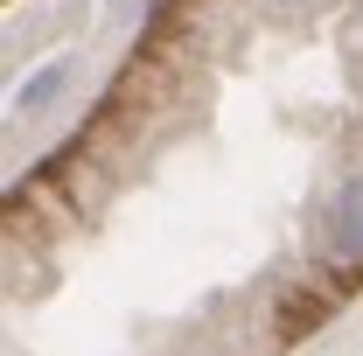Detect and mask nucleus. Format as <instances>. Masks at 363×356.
Listing matches in <instances>:
<instances>
[{
	"label": "nucleus",
	"mask_w": 363,
	"mask_h": 356,
	"mask_svg": "<svg viewBox=\"0 0 363 356\" xmlns=\"http://www.w3.org/2000/svg\"><path fill=\"white\" fill-rule=\"evenodd\" d=\"M315 252L328 259V266L363 272V168H350V175L321 196V210H315Z\"/></svg>",
	"instance_id": "nucleus-1"
},
{
	"label": "nucleus",
	"mask_w": 363,
	"mask_h": 356,
	"mask_svg": "<svg viewBox=\"0 0 363 356\" xmlns=\"http://www.w3.org/2000/svg\"><path fill=\"white\" fill-rule=\"evenodd\" d=\"M77 70H84V56L70 49V56H49L43 70H28L21 84H14V98H7V126L14 133H28V126H43L49 112L70 98V84H77Z\"/></svg>",
	"instance_id": "nucleus-2"
},
{
	"label": "nucleus",
	"mask_w": 363,
	"mask_h": 356,
	"mask_svg": "<svg viewBox=\"0 0 363 356\" xmlns=\"http://www.w3.org/2000/svg\"><path fill=\"white\" fill-rule=\"evenodd\" d=\"M259 7H272V14H315L321 0H259Z\"/></svg>",
	"instance_id": "nucleus-3"
},
{
	"label": "nucleus",
	"mask_w": 363,
	"mask_h": 356,
	"mask_svg": "<svg viewBox=\"0 0 363 356\" xmlns=\"http://www.w3.org/2000/svg\"><path fill=\"white\" fill-rule=\"evenodd\" d=\"M357 28H363V0H357Z\"/></svg>",
	"instance_id": "nucleus-4"
}]
</instances>
